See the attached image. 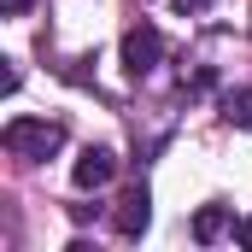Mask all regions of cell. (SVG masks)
<instances>
[{
  "label": "cell",
  "instance_id": "obj_1",
  "mask_svg": "<svg viewBox=\"0 0 252 252\" xmlns=\"http://www.w3.org/2000/svg\"><path fill=\"white\" fill-rule=\"evenodd\" d=\"M0 147H6L12 158H24V164L53 158V153L64 147V124L59 118H12V124L0 129Z\"/></svg>",
  "mask_w": 252,
  "mask_h": 252
},
{
  "label": "cell",
  "instance_id": "obj_2",
  "mask_svg": "<svg viewBox=\"0 0 252 252\" xmlns=\"http://www.w3.org/2000/svg\"><path fill=\"white\" fill-rule=\"evenodd\" d=\"M158 59H164V35H158L153 24H135V30L124 35V70L141 82V76L158 70Z\"/></svg>",
  "mask_w": 252,
  "mask_h": 252
},
{
  "label": "cell",
  "instance_id": "obj_3",
  "mask_svg": "<svg viewBox=\"0 0 252 252\" xmlns=\"http://www.w3.org/2000/svg\"><path fill=\"white\" fill-rule=\"evenodd\" d=\"M147 223H153V193H147V188H129L124 199H118V211H112V229H118L124 241H135Z\"/></svg>",
  "mask_w": 252,
  "mask_h": 252
},
{
  "label": "cell",
  "instance_id": "obj_4",
  "mask_svg": "<svg viewBox=\"0 0 252 252\" xmlns=\"http://www.w3.org/2000/svg\"><path fill=\"white\" fill-rule=\"evenodd\" d=\"M112 176H118V158H112L106 147H88V153L76 158V170H70V182H76L82 193H88V188H106Z\"/></svg>",
  "mask_w": 252,
  "mask_h": 252
},
{
  "label": "cell",
  "instance_id": "obj_5",
  "mask_svg": "<svg viewBox=\"0 0 252 252\" xmlns=\"http://www.w3.org/2000/svg\"><path fill=\"white\" fill-rule=\"evenodd\" d=\"M223 235H235V211H229V205H205V211L193 217V241L211 247V241H223Z\"/></svg>",
  "mask_w": 252,
  "mask_h": 252
},
{
  "label": "cell",
  "instance_id": "obj_6",
  "mask_svg": "<svg viewBox=\"0 0 252 252\" xmlns=\"http://www.w3.org/2000/svg\"><path fill=\"white\" fill-rule=\"evenodd\" d=\"M223 124L252 129V88H229V94H223Z\"/></svg>",
  "mask_w": 252,
  "mask_h": 252
},
{
  "label": "cell",
  "instance_id": "obj_7",
  "mask_svg": "<svg viewBox=\"0 0 252 252\" xmlns=\"http://www.w3.org/2000/svg\"><path fill=\"white\" fill-rule=\"evenodd\" d=\"M170 6H176L182 18H199V12H211V0H170Z\"/></svg>",
  "mask_w": 252,
  "mask_h": 252
},
{
  "label": "cell",
  "instance_id": "obj_8",
  "mask_svg": "<svg viewBox=\"0 0 252 252\" xmlns=\"http://www.w3.org/2000/svg\"><path fill=\"white\" fill-rule=\"evenodd\" d=\"M0 12H6V18H24V12H30V0H0Z\"/></svg>",
  "mask_w": 252,
  "mask_h": 252
},
{
  "label": "cell",
  "instance_id": "obj_9",
  "mask_svg": "<svg viewBox=\"0 0 252 252\" xmlns=\"http://www.w3.org/2000/svg\"><path fill=\"white\" fill-rule=\"evenodd\" d=\"M241 241H247V247H252V217H247V223H241Z\"/></svg>",
  "mask_w": 252,
  "mask_h": 252
}]
</instances>
